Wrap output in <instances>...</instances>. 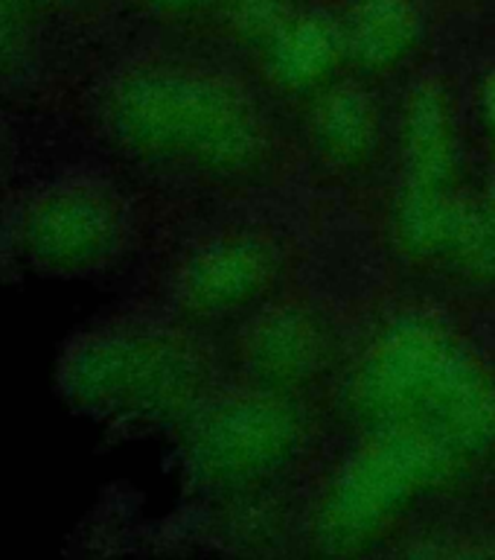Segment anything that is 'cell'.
Instances as JSON below:
<instances>
[{
	"mask_svg": "<svg viewBox=\"0 0 495 560\" xmlns=\"http://www.w3.org/2000/svg\"><path fill=\"white\" fill-rule=\"evenodd\" d=\"M353 402L379 429L428 438L449 458L481 453L495 435V397L446 332L405 324L367 350Z\"/></svg>",
	"mask_w": 495,
	"mask_h": 560,
	"instance_id": "obj_1",
	"label": "cell"
},
{
	"mask_svg": "<svg viewBox=\"0 0 495 560\" xmlns=\"http://www.w3.org/2000/svg\"><path fill=\"white\" fill-rule=\"evenodd\" d=\"M111 122L140 155L208 173H243L266 149L257 105L204 70L161 68L129 79L114 94Z\"/></svg>",
	"mask_w": 495,
	"mask_h": 560,
	"instance_id": "obj_2",
	"label": "cell"
},
{
	"mask_svg": "<svg viewBox=\"0 0 495 560\" xmlns=\"http://www.w3.org/2000/svg\"><path fill=\"white\" fill-rule=\"evenodd\" d=\"M446 462L449 455L417 432L379 429L330 485L321 508L323 542L339 551L374 542Z\"/></svg>",
	"mask_w": 495,
	"mask_h": 560,
	"instance_id": "obj_3",
	"label": "cell"
},
{
	"mask_svg": "<svg viewBox=\"0 0 495 560\" xmlns=\"http://www.w3.org/2000/svg\"><path fill=\"white\" fill-rule=\"evenodd\" d=\"M300 444L295 411L278 394H236L213 402L190 435L201 479L243 488L274 476Z\"/></svg>",
	"mask_w": 495,
	"mask_h": 560,
	"instance_id": "obj_4",
	"label": "cell"
},
{
	"mask_svg": "<svg viewBox=\"0 0 495 560\" xmlns=\"http://www.w3.org/2000/svg\"><path fill=\"white\" fill-rule=\"evenodd\" d=\"M278 271L280 252L266 234L216 236L187 260L178 298L196 315H227L260 301L274 287Z\"/></svg>",
	"mask_w": 495,
	"mask_h": 560,
	"instance_id": "obj_5",
	"label": "cell"
},
{
	"mask_svg": "<svg viewBox=\"0 0 495 560\" xmlns=\"http://www.w3.org/2000/svg\"><path fill=\"white\" fill-rule=\"evenodd\" d=\"M330 357L323 324L306 310L283 306L266 313L245 339V362L269 388H295L321 374Z\"/></svg>",
	"mask_w": 495,
	"mask_h": 560,
	"instance_id": "obj_6",
	"label": "cell"
},
{
	"mask_svg": "<svg viewBox=\"0 0 495 560\" xmlns=\"http://www.w3.org/2000/svg\"><path fill=\"white\" fill-rule=\"evenodd\" d=\"M420 9L414 0H350L344 47L358 65L393 68L420 42Z\"/></svg>",
	"mask_w": 495,
	"mask_h": 560,
	"instance_id": "obj_7",
	"label": "cell"
},
{
	"mask_svg": "<svg viewBox=\"0 0 495 560\" xmlns=\"http://www.w3.org/2000/svg\"><path fill=\"white\" fill-rule=\"evenodd\" d=\"M344 50V33L321 15H292L266 44L271 77L295 91L321 85Z\"/></svg>",
	"mask_w": 495,
	"mask_h": 560,
	"instance_id": "obj_8",
	"label": "cell"
},
{
	"mask_svg": "<svg viewBox=\"0 0 495 560\" xmlns=\"http://www.w3.org/2000/svg\"><path fill=\"white\" fill-rule=\"evenodd\" d=\"M455 161L452 117L440 91L420 88L405 114V164L409 182L449 184Z\"/></svg>",
	"mask_w": 495,
	"mask_h": 560,
	"instance_id": "obj_9",
	"label": "cell"
},
{
	"mask_svg": "<svg viewBox=\"0 0 495 560\" xmlns=\"http://www.w3.org/2000/svg\"><path fill=\"white\" fill-rule=\"evenodd\" d=\"M376 108L358 88H332L313 112V138L323 158L335 164H356L374 147Z\"/></svg>",
	"mask_w": 495,
	"mask_h": 560,
	"instance_id": "obj_10",
	"label": "cell"
},
{
	"mask_svg": "<svg viewBox=\"0 0 495 560\" xmlns=\"http://www.w3.org/2000/svg\"><path fill=\"white\" fill-rule=\"evenodd\" d=\"M463 213L449 196L446 184L409 182V190L400 201V228L402 243L417 254L452 252L455 240L461 234Z\"/></svg>",
	"mask_w": 495,
	"mask_h": 560,
	"instance_id": "obj_11",
	"label": "cell"
},
{
	"mask_svg": "<svg viewBox=\"0 0 495 560\" xmlns=\"http://www.w3.org/2000/svg\"><path fill=\"white\" fill-rule=\"evenodd\" d=\"M222 15L239 38L269 44L295 9L292 0H222Z\"/></svg>",
	"mask_w": 495,
	"mask_h": 560,
	"instance_id": "obj_12",
	"label": "cell"
},
{
	"mask_svg": "<svg viewBox=\"0 0 495 560\" xmlns=\"http://www.w3.org/2000/svg\"><path fill=\"white\" fill-rule=\"evenodd\" d=\"M484 117H487L490 131H493L495 138V70L493 77L487 79V88H484Z\"/></svg>",
	"mask_w": 495,
	"mask_h": 560,
	"instance_id": "obj_13",
	"label": "cell"
},
{
	"mask_svg": "<svg viewBox=\"0 0 495 560\" xmlns=\"http://www.w3.org/2000/svg\"><path fill=\"white\" fill-rule=\"evenodd\" d=\"M149 3H157V7L173 9V12H187V9H196L208 0H149Z\"/></svg>",
	"mask_w": 495,
	"mask_h": 560,
	"instance_id": "obj_14",
	"label": "cell"
},
{
	"mask_svg": "<svg viewBox=\"0 0 495 560\" xmlns=\"http://www.w3.org/2000/svg\"><path fill=\"white\" fill-rule=\"evenodd\" d=\"M481 217L487 219L490 225L495 228V187H493V190H490L487 201H484V208H481Z\"/></svg>",
	"mask_w": 495,
	"mask_h": 560,
	"instance_id": "obj_15",
	"label": "cell"
}]
</instances>
